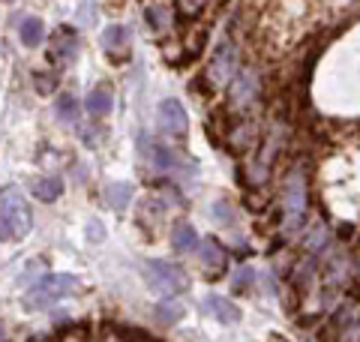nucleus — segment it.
<instances>
[{"instance_id":"obj_9","label":"nucleus","mask_w":360,"mask_h":342,"mask_svg":"<svg viewBox=\"0 0 360 342\" xmlns=\"http://www.w3.org/2000/svg\"><path fill=\"white\" fill-rule=\"evenodd\" d=\"M201 265L210 273H222L225 265H229V255H225V249L217 237H205V243H201Z\"/></svg>"},{"instance_id":"obj_4","label":"nucleus","mask_w":360,"mask_h":342,"mask_svg":"<svg viewBox=\"0 0 360 342\" xmlns=\"http://www.w3.org/2000/svg\"><path fill=\"white\" fill-rule=\"evenodd\" d=\"M141 151H144L148 163L156 171H172V175H193L195 171V165L189 163V159H184L177 151L165 147L162 141H156V139H141Z\"/></svg>"},{"instance_id":"obj_6","label":"nucleus","mask_w":360,"mask_h":342,"mask_svg":"<svg viewBox=\"0 0 360 342\" xmlns=\"http://www.w3.org/2000/svg\"><path fill=\"white\" fill-rule=\"evenodd\" d=\"M229 94H231V102L238 111H246L255 102L258 96V72L255 70H243L234 82L229 84Z\"/></svg>"},{"instance_id":"obj_11","label":"nucleus","mask_w":360,"mask_h":342,"mask_svg":"<svg viewBox=\"0 0 360 342\" xmlns=\"http://www.w3.org/2000/svg\"><path fill=\"white\" fill-rule=\"evenodd\" d=\"M18 37H21V42H25L27 49H37V45H42V39H45L42 21L37 15H27L25 21H21V27H18Z\"/></svg>"},{"instance_id":"obj_14","label":"nucleus","mask_w":360,"mask_h":342,"mask_svg":"<svg viewBox=\"0 0 360 342\" xmlns=\"http://www.w3.org/2000/svg\"><path fill=\"white\" fill-rule=\"evenodd\" d=\"M103 45H105V51H111V54H123L127 51V45H129V30L123 25H111L105 30V37H103Z\"/></svg>"},{"instance_id":"obj_26","label":"nucleus","mask_w":360,"mask_h":342,"mask_svg":"<svg viewBox=\"0 0 360 342\" xmlns=\"http://www.w3.org/2000/svg\"><path fill=\"white\" fill-rule=\"evenodd\" d=\"M279 342H283V339H279Z\"/></svg>"},{"instance_id":"obj_1","label":"nucleus","mask_w":360,"mask_h":342,"mask_svg":"<svg viewBox=\"0 0 360 342\" xmlns=\"http://www.w3.org/2000/svg\"><path fill=\"white\" fill-rule=\"evenodd\" d=\"M78 289H82V282L75 277H70V273H49V277H42L27 291L25 306L27 310H49L54 300H63L66 294H75Z\"/></svg>"},{"instance_id":"obj_23","label":"nucleus","mask_w":360,"mask_h":342,"mask_svg":"<svg viewBox=\"0 0 360 342\" xmlns=\"http://www.w3.org/2000/svg\"><path fill=\"white\" fill-rule=\"evenodd\" d=\"M87 237H90V241H103V225H99L96 220L87 222Z\"/></svg>"},{"instance_id":"obj_16","label":"nucleus","mask_w":360,"mask_h":342,"mask_svg":"<svg viewBox=\"0 0 360 342\" xmlns=\"http://www.w3.org/2000/svg\"><path fill=\"white\" fill-rule=\"evenodd\" d=\"M129 198H132V186L123 184V180H115V184L105 186V204H108V208L120 210V208H127V204H129Z\"/></svg>"},{"instance_id":"obj_5","label":"nucleus","mask_w":360,"mask_h":342,"mask_svg":"<svg viewBox=\"0 0 360 342\" xmlns=\"http://www.w3.org/2000/svg\"><path fill=\"white\" fill-rule=\"evenodd\" d=\"M234 45H229L225 42L222 49L213 54V61L207 63V78H210V84L213 87H225V84H231V75H234Z\"/></svg>"},{"instance_id":"obj_24","label":"nucleus","mask_w":360,"mask_h":342,"mask_svg":"<svg viewBox=\"0 0 360 342\" xmlns=\"http://www.w3.org/2000/svg\"><path fill=\"white\" fill-rule=\"evenodd\" d=\"M9 237H13V228H9L4 220H0V243H4V241H9Z\"/></svg>"},{"instance_id":"obj_22","label":"nucleus","mask_w":360,"mask_h":342,"mask_svg":"<svg viewBox=\"0 0 360 342\" xmlns=\"http://www.w3.org/2000/svg\"><path fill=\"white\" fill-rule=\"evenodd\" d=\"M217 216H219L222 222H234V210L229 208V201H219L217 204Z\"/></svg>"},{"instance_id":"obj_17","label":"nucleus","mask_w":360,"mask_h":342,"mask_svg":"<svg viewBox=\"0 0 360 342\" xmlns=\"http://www.w3.org/2000/svg\"><path fill=\"white\" fill-rule=\"evenodd\" d=\"M60 189H63V184L58 177H42V180L33 184V196H37L39 201H54L60 196Z\"/></svg>"},{"instance_id":"obj_21","label":"nucleus","mask_w":360,"mask_h":342,"mask_svg":"<svg viewBox=\"0 0 360 342\" xmlns=\"http://www.w3.org/2000/svg\"><path fill=\"white\" fill-rule=\"evenodd\" d=\"M33 82H37V90H39V94H51V90H54V82H58V78H54V75H37Z\"/></svg>"},{"instance_id":"obj_13","label":"nucleus","mask_w":360,"mask_h":342,"mask_svg":"<svg viewBox=\"0 0 360 342\" xmlns=\"http://www.w3.org/2000/svg\"><path fill=\"white\" fill-rule=\"evenodd\" d=\"M84 108L94 114V118H103V114L111 111V90L108 87H94L84 99Z\"/></svg>"},{"instance_id":"obj_25","label":"nucleus","mask_w":360,"mask_h":342,"mask_svg":"<svg viewBox=\"0 0 360 342\" xmlns=\"http://www.w3.org/2000/svg\"><path fill=\"white\" fill-rule=\"evenodd\" d=\"M0 336H4V330H0Z\"/></svg>"},{"instance_id":"obj_15","label":"nucleus","mask_w":360,"mask_h":342,"mask_svg":"<svg viewBox=\"0 0 360 342\" xmlns=\"http://www.w3.org/2000/svg\"><path fill=\"white\" fill-rule=\"evenodd\" d=\"M172 246L177 249V253H189V249H195V246H198L195 228H193V225H186V222L174 225V232H172Z\"/></svg>"},{"instance_id":"obj_8","label":"nucleus","mask_w":360,"mask_h":342,"mask_svg":"<svg viewBox=\"0 0 360 342\" xmlns=\"http://www.w3.org/2000/svg\"><path fill=\"white\" fill-rule=\"evenodd\" d=\"M160 127L168 135H186L189 118H186V108L180 106V99H162L160 102Z\"/></svg>"},{"instance_id":"obj_2","label":"nucleus","mask_w":360,"mask_h":342,"mask_svg":"<svg viewBox=\"0 0 360 342\" xmlns=\"http://www.w3.org/2000/svg\"><path fill=\"white\" fill-rule=\"evenodd\" d=\"M144 279H148L150 291L162 294V298H174L189 285L186 273L177 265H172V261H148L144 265Z\"/></svg>"},{"instance_id":"obj_19","label":"nucleus","mask_w":360,"mask_h":342,"mask_svg":"<svg viewBox=\"0 0 360 342\" xmlns=\"http://www.w3.org/2000/svg\"><path fill=\"white\" fill-rule=\"evenodd\" d=\"M168 21H172V6H148V25L153 30H165Z\"/></svg>"},{"instance_id":"obj_20","label":"nucleus","mask_w":360,"mask_h":342,"mask_svg":"<svg viewBox=\"0 0 360 342\" xmlns=\"http://www.w3.org/2000/svg\"><path fill=\"white\" fill-rule=\"evenodd\" d=\"M58 118L60 120H75L78 118V99L72 94H63L58 99Z\"/></svg>"},{"instance_id":"obj_18","label":"nucleus","mask_w":360,"mask_h":342,"mask_svg":"<svg viewBox=\"0 0 360 342\" xmlns=\"http://www.w3.org/2000/svg\"><path fill=\"white\" fill-rule=\"evenodd\" d=\"M180 315H184V303H180V300L156 303V322H160V324H174V322H180Z\"/></svg>"},{"instance_id":"obj_7","label":"nucleus","mask_w":360,"mask_h":342,"mask_svg":"<svg viewBox=\"0 0 360 342\" xmlns=\"http://www.w3.org/2000/svg\"><path fill=\"white\" fill-rule=\"evenodd\" d=\"M285 213L291 216V220H300L303 210H307V180H303L300 171H291V175L285 177Z\"/></svg>"},{"instance_id":"obj_10","label":"nucleus","mask_w":360,"mask_h":342,"mask_svg":"<svg viewBox=\"0 0 360 342\" xmlns=\"http://www.w3.org/2000/svg\"><path fill=\"white\" fill-rule=\"evenodd\" d=\"M78 45H82V39H78V33L72 27H58V33H54V39H51V51H54V57H60V61H72Z\"/></svg>"},{"instance_id":"obj_3","label":"nucleus","mask_w":360,"mask_h":342,"mask_svg":"<svg viewBox=\"0 0 360 342\" xmlns=\"http://www.w3.org/2000/svg\"><path fill=\"white\" fill-rule=\"evenodd\" d=\"M0 220L13 228V237H18V241L30 234V228H33L30 208H27V201L18 189H9V192L0 196Z\"/></svg>"},{"instance_id":"obj_12","label":"nucleus","mask_w":360,"mask_h":342,"mask_svg":"<svg viewBox=\"0 0 360 342\" xmlns=\"http://www.w3.org/2000/svg\"><path fill=\"white\" fill-rule=\"evenodd\" d=\"M207 310L217 315L222 324L240 322V310H238V306H234L231 300H225V298H217V294H213V298H207Z\"/></svg>"}]
</instances>
